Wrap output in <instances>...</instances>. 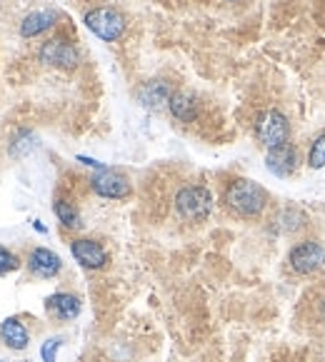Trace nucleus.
Wrapping results in <instances>:
<instances>
[{
	"instance_id": "obj_1",
	"label": "nucleus",
	"mask_w": 325,
	"mask_h": 362,
	"mask_svg": "<svg viewBox=\"0 0 325 362\" xmlns=\"http://www.w3.org/2000/svg\"><path fill=\"white\" fill-rule=\"evenodd\" d=\"M268 203H270V195L266 187L248 177L228 182L223 192V205L240 220H258L268 210Z\"/></svg>"
},
{
	"instance_id": "obj_2",
	"label": "nucleus",
	"mask_w": 325,
	"mask_h": 362,
	"mask_svg": "<svg viewBox=\"0 0 325 362\" xmlns=\"http://www.w3.org/2000/svg\"><path fill=\"white\" fill-rule=\"evenodd\" d=\"M173 205H176V213L188 223H205L213 213L215 200L205 185H186L176 192Z\"/></svg>"
},
{
	"instance_id": "obj_3",
	"label": "nucleus",
	"mask_w": 325,
	"mask_h": 362,
	"mask_svg": "<svg viewBox=\"0 0 325 362\" xmlns=\"http://www.w3.org/2000/svg\"><path fill=\"white\" fill-rule=\"evenodd\" d=\"M288 267L298 277H313L325 267V245L315 238L298 240L288 250Z\"/></svg>"
},
{
	"instance_id": "obj_4",
	"label": "nucleus",
	"mask_w": 325,
	"mask_h": 362,
	"mask_svg": "<svg viewBox=\"0 0 325 362\" xmlns=\"http://www.w3.org/2000/svg\"><path fill=\"white\" fill-rule=\"evenodd\" d=\"M83 23H86V28L93 35H98L101 40H106V43H115L125 33V18L120 16L115 8H108V6L88 11Z\"/></svg>"
},
{
	"instance_id": "obj_5",
	"label": "nucleus",
	"mask_w": 325,
	"mask_h": 362,
	"mask_svg": "<svg viewBox=\"0 0 325 362\" xmlns=\"http://www.w3.org/2000/svg\"><path fill=\"white\" fill-rule=\"evenodd\" d=\"M256 138L261 140L268 150L280 148V145L290 143L288 117L283 115L280 110H275V107L261 112V115H258V120H256Z\"/></svg>"
},
{
	"instance_id": "obj_6",
	"label": "nucleus",
	"mask_w": 325,
	"mask_h": 362,
	"mask_svg": "<svg viewBox=\"0 0 325 362\" xmlns=\"http://www.w3.org/2000/svg\"><path fill=\"white\" fill-rule=\"evenodd\" d=\"M38 60L43 65H50V68L75 70L80 65V53L73 43H68L63 37H50L38 50Z\"/></svg>"
},
{
	"instance_id": "obj_7",
	"label": "nucleus",
	"mask_w": 325,
	"mask_h": 362,
	"mask_svg": "<svg viewBox=\"0 0 325 362\" xmlns=\"http://www.w3.org/2000/svg\"><path fill=\"white\" fill-rule=\"evenodd\" d=\"M91 190L98 197H106V200H128L133 195V185H130L128 177L110 170V168L91 177Z\"/></svg>"
},
{
	"instance_id": "obj_8",
	"label": "nucleus",
	"mask_w": 325,
	"mask_h": 362,
	"mask_svg": "<svg viewBox=\"0 0 325 362\" xmlns=\"http://www.w3.org/2000/svg\"><path fill=\"white\" fill-rule=\"evenodd\" d=\"M70 255L75 257L80 267L86 270H103L110 262V255H108L106 247L93 238H75L70 240Z\"/></svg>"
},
{
	"instance_id": "obj_9",
	"label": "nucleus",
	"mask_w": 325,
	"mask_h": 362,
	"mask_svg": "<svg viewBox=\"0 0 325 362\" xmlns=\"http://www.w3.org/2000/svg\"><path fill=\"white\" fill-rule=\"evenodd\" d=\"M300 158H298V148L293 143H285L280 148H270L266 153V168L268 173H273L275 177H290L298 173Z\"/></svg>"
},
{
	"instance_id": "obj_10",
	"label": "nucleus",
	"mask_w": 325,
	"mask_h": 362,
	"mask_svg": "<svg viewBox=\"0 0 325 362\" xmlns=\"http://www.w3.org/2000/svg\"><path fill=\"white\" fill-rule=\"evenodd\" d=\"M28 270L40 280H53L63 270V260L50 247H33L30 255H28Z\"/></svg>"
},
{
	"instance_id": "obj_11",
	"label": "nucleus",
	"mask_w": 325,
	"mask_h": 362,
	"mask_svg": "<svg viewBox=\"0 0 325 362\" xmlns=\"http://www.w3.org/2000/svg\"><path fill=\"white\" fill-rule=\"evenodd\" d=\"M173 88L166 80H148L138 88V103L145 110H163V107L171 105L173 98Z\"/></svg>"
},
{
	"instance_id": "obj_12",
	"label": "nucleus",
	"mask_w": 325,
	"mask_h": 362,
	"mask_svg": "<svg viewBox=\"0 0 325 362\" xmlns=\"http://www.w3.org/2000/svg\"><path fill=\"white\" fill-rule=\"evenodd\" d=\"M80 310H83V303L73 293H53L45 300V313H48V317L58 320V322L75 320L80 315Z\"/></svg>"
},
{
	"instance_id": "obj_13",
	"label": "nucleus",
	"mask_w": 325,
	"mask_h": 362,
	"mask_svg": "<svg viewBox=\"0 0 325 362\" xmlns=\"http://www.w3.org/2000/svg\"><path fill=\"white\" fill-rule=\"evenodd\" d=\"M0 340H3L6 347L21 352L30 345V332H28V327L18 317H6L0 322Z\"/></svg>"
},
{
	"instance_id": "obj_14",
	"label": "nucleus",
	"mask_w": 325,
	"mask_h": 362,
	"mask_svg": "<svg viewBox=\"0 0 325 362\" xmlns=\"http://www.w3.org/2000/svg\"><path fill=\"white\" fill-rule=\"evenodd\" d=\"M55 21H58V16H55L53 11L28 13V16L23 18V23H21V35L23 37H38V35H43L45 30H50V28L55 25Z\"/></svg>"
},
{
	"instance_id": "obj_15",
	"label": "nucleus",
	"mask_w": 325,
	"mask_h": 362,
	"mask_svg": "<svg viewBox=\"0 0 325 362\" xmlns=\"http://www.w3.org/2000/svg\"><path fill=\"white\" fill-rule=\"evenodd\" d=\"M308 215L303 213L300 208H295V205H288V208H283L280 213H278V218H275V225H278V230L280 233H285V235H298V233H303L305 228H308Z\"/></svg>"
},
{
	"instance_id": "obj_16",
	"label": "nucleus",
	"mask_w": 325,
	"mask_h": 362,
	"mask_svg": "<svg viewBox=\"0 0 325 362\" xmlns=\"http://www.w3.org/2000/svg\"><path fill=\"white\" fill-rule=\"evenodd\" d=\"M168 110H171V115L176 117V120H181V123H193L198 117V100L190 93L178 90V93H173Z\"/></svg>"
},
{
	"instance_id": "obj_17",
	"label": "nucleus",
	"mask_w": 325,
	"mask_h": 362,
	"mask_svg": "<svg viewBox=\"0 0 325 362\" xmlns=\"http://www.w3.org/2000/svg\"><path fill=\"white\" fill-rule=\"evenodd\" d=\"M53 213H55L58 223L63 225L65 230H80V228H83V215H80L78 205L70 203V200L58 197V200L53 203Z\"/></svg>"
},
{
	"instance_id": "obj_18",
	"label": "nucleus",
	"mask_w": 325,
	"mask_h": 362,
	"mask_svg": "<svg viewBox=\"0 0 325 362\" xmlns=\"http://www.w3.org/2000/svg\"><path fill=\"white\" fill-rule=\"evenodd\" d=\"M308 168L310 170H323L325 168V133L315 135L313 143H310V150H308Z\"/></svg>"
},
{
	"instance_id": "obj_19",
	"label": "nucleus",
	"mask_w": 325,
	"mask_h": 362,
	"mask_svg": "<svg viewBox=\"0 0 325 362\" xmlns=\"http://www.w3.org/2000/svg\"><path fill=\"white\" fill-rule=\"evenodd\" d=\"M33 148H35V135H33L30 130H21V133L16 135V140L11 143V155L13 158H23V155H28Z\"/></svg>"
},
{
	"instance_id": "obj_20",
	"label": "nucleus",
	"mask_w": 325,
	"mask_h": 362,
	"mask_svg": "<svg viewBox=\"0 0 325 362\" xmlns=\"http://www.w3.org/2000/svg\"><path fill=\"white\" fill-rule=\"evenodd\" d=\"M63 347V337H48L40 347V357L43 362H55L58 360V350Z\"/></svg>"
},
{
	"instance_id": "obj_21",
	"label": "nucleus",
	"mask_w": 325,
	"mask_h": 362,
	"mask_svg": "<svg viewBox=\"0 0 325 362\" xmlns=\"http://www.w3.org/2000/svg\"><path fill=\"white\" fill-rule=\"evenodd\" d=\"M21 267V260L18 255H13L8 247L0 245V275H8V272H16Z\"/></svg>"
},
{
	"instance_id": "obj_22",
	"label": "nucleus",
	"mask_w": 325,
	"mask_h": 362,
	"mask_svg": "<svg viewBox=\"0 0 325 362\" xmlns=\"http://www.w3.org/2000/svg\"><path fill=\"white\" fill-rule=\"evenodd\" d=\"M78 163H83V165H86V168H96L98 173L108 170L106 163H101V160H96V158H88V155H78Z\"/></svg>"
},
{
	"instance_id": "obj_23",
	"label": "nucleus",
	"mask_w": 325,
	"mask_h": 362,
	"mask_svg": "<svg viewBox=\"0 0 325 362\" xmlns=\"http://www.w3.org/2000/svg\"><path fill=\"white\" fill-rule=\"evenodd\" d=\"M33 228H35V230H38V233H40V235H48V228H45V225L40 223V220H33Z\"/></svg>"
},
{
	"instance_id": "obj_24",
	"label": "nucleus",
	"mask_w": 325,
	"mask_h": 362,
	"mask_svg": "<svg viewBox=\"0 0 325 362\" xmlns=\"http://www.w3.org/2000/svg\"><path fill=\"white\" fill-rule=\"evenodd\" d=\"M320 320H323V322H325V298L320 300Z\"/></svg>"
},
{
	"instance_id": "obj_25",
	"label": "nucleus",
	"mask_w": 325,
	"mask_h": 362,
	"mask_svg": "<svg viewBox=\"0 0 325 362\" xmlns=\"http://www.w3.org/2000/svg\"><path fill=\"white\" fill-rule=\"evenodd\" d=\"M228 3H240V0H228Z\"/></svg>"
},
{
	"instance_id": "obj_26",
	"label": "nucleus",
	"mask_w": 325,
	"mask_h": 362,
	"mask_svg": "<svg viewBox=\"0 0 325 362\" xmlns=\"http://www.w3.org/2000/svg\"><path fill=\"white\" fill-rule=\"evenodd\" d=\"M0 362H3V360H0Z\"/></svg>"
}]
</instances>
